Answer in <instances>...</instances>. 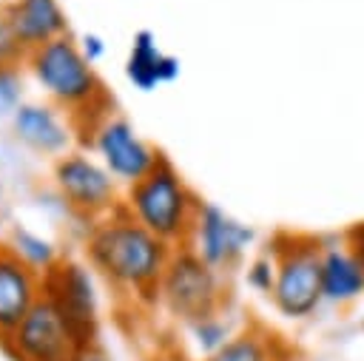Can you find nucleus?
Returning <instances> with one entry per match:
<instances>
[{
  "instance_id": "2eb2a0df",
  "label": "nucleus",
  "mask_w": 364,
  "mask_h": 361,
  "mask_svg": "<svg viewBox=\"0 0 364 361\" xmlns=\"http://www.w3.org/2000/svg\"><path fill=\"white\" fill-rule=\"evenodd\" d=\"M14 131H17V139H23L31 151L48 153V156L63 153L71 139L57 111L48 105H34V102L14 108Z\"/></svg>"
},
{
  "instance_id": "7ed1b4c3",
  "label": "nucleus",
  "mask_w": 364,
  "mask_h": 361,
  "mask_svg": "<svg viewBox=\"0 0 364 361\" xmlns=\"http://www.w3.org/2000/svg\"><path fill=\"white\" fill-rule=\"evenodd\" d=\"M321 239L301 236V233H279L270 244L276 259V279H273V307L284 318H307L313 316L321 301Z\"/></svg>"
},
{
  "instance_id": "b1692460",
  "label": "nucleus",
  "mask_w": 364,
  "mask_h": 361,
  "mask_svg": "<svg viewBox=\"0 0 364 361\" xmlns=\"http://www.w3.org/2000/svg\"><path fill=\"white\" fill-rule=\"evenodd\" d=\"M11 3H17V0H0V6L6 9V6H11Z\"/></svg>"
},
{
  "instance_id": "0eeeda50",
  "label": "nucleus",
  "mask_w": 364,
  "mask_h": 361,
  "mask_svg": "<svg viewBox=\"0 0 364 361\" xmlns=\"http://www.w3.org/2000/svg\"><path fill=\"white\" fill-rule=\"evenodd\" d=\"M11 344L23 361H82L85 352L65 318L46 296L37 298L23 324L11 333Z\"/></svg>"
},
{
  "instance_id": "9b49d317",
  "label": "nucleus",
  "mask_w": 364,
  "mask_h": 361,
  "mask_svg": "<svg viewBox=\"0 0 364 361\" xmlns=\"http://www.w3.org/2000/svg\"><path fill=\"white\" fill-rule=\"evenodd\" d=\"M37 267L14 250L0 253V333H14L37 304Z\"/></svg>"
},
{
  "instance_id": "f3484780",
  "label": "nucleus",
  "mask_w": 364,
  "mask_h": 361,
  "mask_svg": "<svg viewBox=\"0 0 364 361\" xmlns=\"http://www.w3.org/2000/svg\"><path fill=\"white\" fill-rule=\"evenodd\" d=\"M188 327H191V333H193L196 347L205 352V358H208L210 352H216V350L230 338L228 321H225L219 313H210V316H205V318H196V321H191Z\"/></svg>"
},
{
  "instance_id": "6ab92c4d",
  "label": "nucleus",
  "mask_w": 364,
  "mask_h": 361,
  "mask_svg": "<svg viewBox=\"0 0 364 361\" xmlns=\"http://www.w3.org/2000/svg\"><path fill=\"white\" fill-rule=\"evenodd\" d=\"M273 279H276V259H273V253H264V256H259V259L250 262V267H247V284L253 290L270 296Z\"/></svg>"
},
{
  "instance_id": "5701e85b",
  "label": "nucleus",
  "mask_w": 364,
  "mask_h": 361,
  "mask_svg": "<svg viewBox=\"0 0 364 361\" xmlns=\"http://www.w3.org/2000/svg\"><path fill=\"white\" fill-rule=\"evenodd\" d=\"M82 361H105L102 355H82Z\"/></svg>"
},
{
  "instance_id": "412c9836",
  "label": "nucleus",
  "mask_w": 364,
  "mask_h": 361,
  "mask_svg": "<svg viewBox=\"0 0 364 361\" xmlns=\"http://www.w3.org/2000/svg\"><path fill=\"white\" fill-rule=\"evenodd\" d=\"M82 43H85V45H82V54H85V60L94 65V63H97V57L102 54V40H100V37H94V34H88Z\"/></svg>"
},
{
  "instance_id": "4be33fe9",
  "label": "nucleus",
  "mask_w": 364,
  "mask_h": 361,
  "mask_svg": "<svg viewBox=\"0 0 364 361\" xmlns=\"http://www.w3.org/2000/svg\"><path fill=\"white\" fill-rule=\"evenodd\" d=\"M350 244H353V250L361 256V262H364V225H355L353 230H347V236H344Z\"/></svg>"
},
{
  "instance_id": "39448f33",
  "label": "nucleus",
  "mask_w": 364,
  "mask_h": 361,
  "mask_svg": "<svg viewBox=\"0 0 364 361\" xmlns=\"http://www.w3.org/2000/svg\"><path fill=\"white\" fill-rule=\"evenodd\" d=\"M159 296L179 321L191 324L196 318L219 313L222 273L213 270L208 262H202L191 247H182L171 253V262L159 284Z\"/></svg>"
},
{
  "instance_id": "a211bd4d",
  "label": "nucleus",
  "mask_w": 364,
  "mask_h": 361,
  "mask_svg": "<svg viewBox=\"0 0 364 361\" xmlns=\"http://www.w3.org/2000/svg\"><path fill=\"white\" fill-rule=\"evenodd\" d=\"M14 253L20 256V259H26L31 267H51L54 264V253H51V247H48V242H43V239H37V236H31V233H26V230H17L14 233Z\"/></svg>"
},
{
  "instance_id": "6e6552de",
  "label": "nucleus",
  "mask_w": 364,
  "mask_h": 361,
  "mask_svg": "<svg viewBox=\"0 0 364 361\" xmlns=\"http://www.w3.org/2000/svg\"><path fill=\"white\" fill-rule=\"evenodd\" d=\"M43 290L85 350L97 330L94 290H91L88 273L74 262H54L51 267H46Z\"/></svg>"
},
{
  "instance_id": "ddd939ff",
  "label": "nucleus",
  "mask_w": 364,
  "mask_h": 361,
  "mask_svg": "<svg viewBox=\"0 0 364 361\" xmlns=\"http://www.w3.org/2000/svg\"><path fill=\"white\" fill-rule=\"evenodd\" d=\"M321 293L338 307L364 296V262L347 239L321 244Z\"/></svg>"
},
{
  "instance_id": "423d86ee",
  "label": "nucleus",
  "mask_w": 364,
  "mask_h": 361,
  "mask_svg": "<svg viewBox=\"0 0 364 361\" xmlns=\"http://www.w3.org/2000/svg\"><path fill=\"white\" fill-rule=\"evenodd\" d=\"M256 242V230L213 202H199L188 244L202 262L213 270L228 273L247 256V247Z\"/></svg>"
},
{
  "instance_id": "aec40b11",
  "label": "nucleus",
  "mask_w": 364,
  "mask_h": 361,
  "mask_svg": "<svg viewBox=\"0 0 364 361\" xmlns=\"http://www.w3.org/2000/svg\"><path fill=\"white\" fill-rule=\"evenodd\" d=\"M26 51L20 48V43H17V37L11 34V26H9V20H6V14L0 11V68H6V65H11L17 57H23Z\"/></svg>"
},
{
  "instance_id": "4468645a",
  "label": "nucleus",
  "mask_w": 364,
  "mask_h": 361,
  "mask_svg": "<svg viewBox=\"0 0 364 361\" xmlns=\"http://www.w3.org/2000/svg\"><path fill=\"white\" fill-rule=\"evenodd\" d=\"M125 74L139 91H154L156 85L173 82L179 77V60L165 54L156 45V37L142 28V31L134 34L131 54H128V63H125Z\"/></svg>"
},
{
  "instance_id": "20e7f679",
  "label": "nucleus",
  "mask_w": 364,
  "mask_h": 361,
  "mask_svg": "<svg viewBox=\"0 0 364 361\" xmlns=\"http://www.w3.org/2000/svg\"><path fill=\"white\" fill-rule=\"evenodd\" d=\"M28 65L37 82L43 85V91L54 97L60 105L82 111L97 99H105L102 82L97 80L94 65L85 60V54L77 48V43L68 34L31 51Z\"/></svg>"
},
{
  "instance_id": "f257e3e1",
  "label": "nucleus",
  "mask_w": 364,
  "mask_h": 361,
  "mask_svg": "<svg viewBox=\"0 0 364 361\" xmlns=\"http://www.w3.org/2000/svg\"><path fill=\"white\" fill-rule=\"evenodd\" d=\"M88 259L114 284L131 287L142 296H159V284L171 262V244L139 225L128 208H117V216L94 227L88 239Z\"/></svg>"
},
{
  "instance_id": "f03ea898",
  "label": "nucleus",
  "mask_w": 364,
  "mask_h": 361,
  "mask_svg": "<svg viewBox=\"0 0 364 361\" xmlns=\"http://www.w3.org/2000/svg\"><path fill=\"white\" fill-rule=\"evenodd\" d=\"M202 199L188 188L182 173L159 156V162L134 185H128V213L168 244H188L193 216Z\"/></svg>"
},
{
  "instance_id": "1a4fd4ad",
  "label": "nucleus",
  "mask_w": 364,
  "mask_h": 361,
  "mask_svg": "<svg viewBox=\"0 0 364 361\" xmlns=\"http://www.w3.org/2000/svg\"><path fill=\"white\" fill-rule=\"evenodd\" d=\"M54 182L63 199L82 216H100V213L114 210L117 205L111 173L82 153L60 156L54 162Z\"/></svg>"
},
{
  "instance_id": "f8f14e48",
  "label": "nucleus",
  "mask_w": 364,
  "mask_h": 361,
  "mask_svg": "<svg viewBox=\"0 0 364 361\" xmlns=\"http://www.w3.org/2000/svg\"><path fill=\"white\" fill-rule=\"evenodd\" d=\"M3 14L26 54L63 37L65 26H68L57 0H17V3L6 6Z\"/></svg>"
},
{
  "instance_id": "dca6fc26",
  "label": "nucleus",
  "mask_w": 364,
  "mask_h": 361,
  "mask_svg": "<svg viewBox=\"0 0 364 361\" xmlns=\"http://www.w3.org/2000/svg\"><path fill=\"white\" fill-rule=\"evenodd\" d=\"M273 347H276L273 335H267L262 330H242V333L230 335L205 361H279Z\"/></svg>"
},
{
  "instance_id": "9d476101",
  "label": "nucleus",
  "mask_w": 364,
  "mask_h": 361,
  "mask_svg": "<svg viewBox=\"0 0 364 361\" xmlns=\"http://www.w3.org/2000/svg\"><path fill=\"white\" fill-rule=\"evenodd\" d=\"M94 145L105 162V171L114 179H122L128 185H134L136 179H142L156 162H159V151H154L125 119L119 117H105L94 134Z\"/></svg>"
},
{
  "instance_id": "393cba45",
  "label": "nucleus",
  "mask_w": 364,
  "mask_h": 361,
  "mask_svg": "<svg viewBox=\"0 0 364 361\" xmlns=\"http://www.w3.org/2000/svg\"><path fill=\"white\" fill-rule=\"evenodd\" d=\"M0 253H3V247H0Z\"/></svg>"
}]
</instances>
